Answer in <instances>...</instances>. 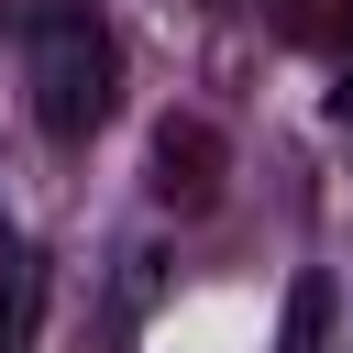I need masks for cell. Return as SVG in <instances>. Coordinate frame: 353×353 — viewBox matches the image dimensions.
I'll use <instances>...</instances> for the list:
<instances>
[{
	"label": "cell",
	"instance_id": "obj_1",
	"mask_svg": "<svg viewBox=\"0 0 353 353\" xmlns=\"http://www.w3.org/2000/svg\"><path fill=\"white\" fill-rule=\"evenodd\" d=\"M33 110L55 143H88L110 121V33L88 22V0L33 11Z\"/></svg>",
	"mask_w": 353,
	"mask_h": 353
},
{
	"label": "cell",
	"instance_id": "obj_2",
	"mask_svg": "<svg viewBox=\"0 0 353 353\" xmlns=\"http://www.w3.org/2000/svg\"><path fill=\"white\" fill-rule=\"evenodd\" d=\"M22 320H33V254H22V232L0 210V353H22Z\"/></svg>",
	"mask_w": 353,
	"mask_h": 353
},
{
	"label": "cell",
	"instance_id": "obj_3",
	"mask_svg": "<svg viewBox=\"0 0 353 353\" xmlns=\"http://www.w3.org/2000/svg\"><path fill=\"white\" fill-rule=\"evenodd\" d=\"M331 110H353V55H342V77H331Z\"/></svg>",
	"mask_w": 353,
	"mask_h": 353
}]
</instances>
